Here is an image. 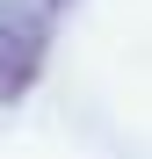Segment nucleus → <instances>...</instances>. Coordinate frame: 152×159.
Segmentation results:
<instances>
[{
    "mask_svg": "<svg viewBox=\"0 0 152 159\" xmlns=\"http://www.w3.org/2000/svg\"><path fill=\"white\" fill-rule=\"evenodd\" d=\"M51 58V0H0V109L44 80Z\"/></svg>",
    "mask_w": 152,
    "mask_h": 159,
    "instance_id": "nucleus-1",
    "label": "nucleus"
},
{
    "mask_svg": "<svg viewBox=\"0 0 152 159\" xmlns=\"http://www.w3.org/2000/svg\"><path fill=\"white\" fill-rule=\"evenodd\" d=\"M51 7H65V0H51Z\"/></svg>",
    "mask_w": 152,
    "mask_h": 159,
    "instance_id": "nucleus-2",
    "label": "nucleus"
}]
</instances>
